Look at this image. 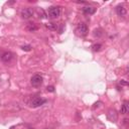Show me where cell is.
Masks as SVG:
<instances>
[{"instance_id": "1", "label": "cell", "mask_w": 129, "mask_h": 129, "mask_svg": "<svg viewBox=\"0 0 129 129\" xmlns=\"http://www.w3.org/2000/svg\"><path fill=\"white\" fill-rule=\"evenodd\" d=\"M61 14V8L59 6H50L48 7L47 9V16L51 19H55V18H58Z\"/></svg>"}, {"instance_id": "2", "label": "cell", "mask_w": 129, "mask_h": 129, "mask_svg": "<svg viewBox=\"0 0 129 129\" xmlns=\"http://www.w3.org/2000/svg\"><path fill=\"white\" fill-rule=\"evenodd\" d=\"M45 102H46L45 99H43V98H42V97H40V96H35V97L32 98L31 101H30V106H31L32 108H37V107L43 106Z\"/></svg>"}, {"instance_id": "3", "label": "cell", "mask_w": 129, "mask_h": 129, "mask_svg": "<svg viewBox=\"0 0 129 129\" xmlns=\"http://www.w3.org/2000/svg\"><path fill=\"white\" fill-rule=\"evenodd\" d=\"M43 78L40 75V74H36L34 76L31 77V79H30V84L32 87H41L43 85Z\"/></svg>"}, {"instance_id": "4", "label": "cell", "mask_w": 129, "mask_h": 129, "mask_svg": "<svg viewBox=\"0 0 129 129\" xmlns=\"http://www.w3.org/2000/svg\"><path fill=\"white\" fill-rule=\"evenodd\" d=\"M20 15L23 19H28L33 15V9L30 7H26V8H23L20 12Z\"/></svg>"}, {"instance_id": "5", "label": "cell", "mask_w": 129, "mask_h": 129, "mask_svg": "<svg viewBox=\"0 0 129 129\" xmlns=\"http://www.w3.org/2000/svg\"><path fill=\"white\" fill-rule=\"evenodd\" d=\"M76 32L78 33L80 36H85L88 33V26H87L85 23H80L78 26H77Z\"/></svg>"}, {"instance_id": "6", "label": "cell", "mask_w": 129, "mask_h": 129, "mask_svg": "<svg viewBox=\"0 0 129 129\" xmlns=\"http://www.w3.org/2000/svg\"><path fill=\"white\" fill-rule=\"evenodd\" d=\"M0 59L4 63H10L13 59V54L10 51H3V53H0Z\"/></svg>"}, {"instance_id": "7", "label": "cell", "mask_w": 129, "mask_h": 129, "mask_svg": "<svg viewBox=\"0 0 129 129\" xmlns=\"http://www.w3.org/2000/svg\"><path fill=\"white\" fill-rule=\"evenodd\" d=\"M116 13H117L118 16L120 17H124L127 13V11H126V8L123 6V5H118V6H116Z\"/></svg>"}, {"instance_id": "8", "label": "cell", "mask_w": 129, "mask_h": 129, "mask_svg": "<svg viewBox=\"0 0 129 129\" xmlns=\"http://www.w3.org/2000/svg\"><path fill=\"white\" fill-rule=\"evenodd\" d=\"M108 119L112 122H116L117 121V113H116L115 109H110L108 111Z\"/></svg>"}, {"instance_id": "9", "label": "cell", "mask_w": 129, "mask_h": 129, "mask_svg": "<svg viewBox=\"0 0 129 129\" xmlns=\"http://www.w3.org/2000/svg\"><path fill=\"white\" fill-rule=\"evenodd\" d=\"M83 12L87 15H91V14H94L96 12V8L93 7V6H85L83 7Z\"/></svg>"}, {"instance_id": "10", "label": "cell", "mask_w": 129, "mask_h": 129, "mask_svg": "<svg viewBox=\"0 0 129 129\" xmlns=\"http://www.w3.org/2000/svg\"><path fill=\"white\" fill-rule=\"evenodd\" d=\"M128 111H129V103H128V101H125L123 103L121 109H120V113L121 114H127Z\"/></svg>"}, {"instance_id": "11", "label": "cell", "mask_w": 129, "mask_h": 129, "mask_svg": "<svg viewBox=\"0 0 129 129\" xmlns=\"http://www.w3.org/2000/svg\"><path fill=\"white\" fill-rule=\"evenodd\" d=\"M26 29H27L28 31L33 32V31H35V30H37V26H36V25H35L34 23L29 22V23L27 24V26H26Z\"/></svg>"}, {"instance_id": "12", "label": "cell", "mask_w": 129, "mask_h": 129, "mask_svg": "<svg viewBox=\"0 0 129 129\" xmlns=\"http://www.w3.org/2000/svg\"><path fill=\"white\" fill-rule=\"evenodd\" d=\"M93 35L95 36V37H101V36H103V30L101 29V28H96V29H94V31H93Z\"/></svg>"}, {"instance_id": "13", "label": "cell", "mask_w": 129, "mask_h": 129, "mask_svg": "<svg viewBox=\"0 0 129 129\" xmlns=\"http://www.w3.org/2000/svg\"><path fill=\"white\" fill-rule=\"evenodd\" d=\"M45 26H46L48 29H50V30H57V29H58V24H56V23H54V22H49V23L45 24Z\"/></svg>"}, {"instance_id": "14", "label": "cell", "mask_w": 129, "mask_h": 129, "mask_svg": "<svg viewBox=\"0 0 129 129\" xmlns=\"http://www.w3.org/2000/svg\"><path fill=\"white\" fill-rule=\"evenodd\" d=\"M37 12H38V17L40 18H46L47 17V15H46V13L44 12V10L43 9H42V8H38V10H37Z\"/></svg>"}, {"instance_id": "15", "label": "cell", "mask_w": 129, "mask_h": 129, "mask_svg": "<svg viewBox=\"0 0 129 129\" xmlns=\"http://www.w3.org/2000/svg\"><path fill=\"white\" fill-rule=\"evenodd\" d=\"M101 48H102V44H101V43H95V44L92 45L93 51H96V53H97V51H100Z\"/></svg>"}, {"instance_id": "16", "label": "cell", "mask_w": 129, "mask_h": 129, "mask_svg": "<svg viewBox=\"0 0 129 129\" xmlns=\"http://www.w3.org/2000/svg\"><path fill=\"white\" fill-rule=\"evenodd\" d=\"M21 49L24 50V51H30V50H31V45H29V44L22 45V46H21Z\"/></svg>"}, {"instance_id": "17", "label": "cell", "mask_w": 129, "mask_h": 129, "mask_svg": "<svg viewBox=\"0 0 129 129\" xmlns=\"http://www.w3.org/2000/svg\"><path fill=\"white\" fill-rule=\"evenodd\" d=\"M46 91H47V92H50V93L55 92V87H54V86H47V87H46Z\"/></svg>"}, {"instance_id": "18", "label": "cell", "mask_w": 129, "mask_h": 129, "mask_svg": "<svg viewBox=\"0 0 129 129\" xmlns=\"http://www.w3.org/2000/svg\"><path fill=\"white\" fill-rule=\"evenodd\" d=\"M119 84L122 85V86H128V82H126L125 80H121V81L119 82Z\"/></svg>"}, {"instance_id": "19", "label": "cell", "mask_w": 129, "mask_h": 129, "mask_svg": "<svg viewBox=\"0 0 129 129\" xmlns=\"http://www.w3.org/2000/svg\"><path fill=\"white\" fill-rule=\"evenodd\" d=\"M10 129H14V126H12V127H11Z\"/></svg>"}, {"instance_id": "20", "label": "cell", "mask_w": 129, "mask_h": 129, "mask_svg": "<svg viewBox=\"0 0 129 129\" xmlns=\"http://www.w3.org/2000/svg\"><path fill=\"white\" fill-rule=\"evenodd\" d=\"M46 129H47V128H46Z\"/></svg>"}]
</instances>
